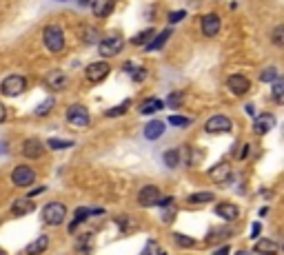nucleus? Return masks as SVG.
I'll use <instances>...</instances> for the list:
<instances>
[{
	"instance_id": "obj_46",
	"label": "nucleus",
	"mask_w": 284,
	"mask_h": 255,
	"mask_svg": "<svg viewBox=\"0 0 284 255\" xmlns=\"http://www.w3.org/2000/svg\"><path fill=\"white\" fill-rule=\"evenodd\" d=\"M44 191V187H38V189H34V191H31V195H38V193H42Z\"/></svg>"
},
{
	"instance_id": "obj_42",
	"label": "nucleus",
	"mask_w": 284,
	"mask_h": 255,
	"mask_svg": "<svg viewBox=\"0 0 284 255\" xmlns=\"http://www.w3.org/2000/svg\"><path fill=\"white\" fill-rule=\"evenodd\" d=\"M171 204H173V197H160L155 206H160V209H167V206H171Z\"/></svg>"
},
{
	"instance_id": "obj_5",
	"label": "nucleus",
	"mask_w": 284,
	"mask_h": 255,
	"mask_svg": "<svg viewBox=\"0 0 284 255\" xmlns=\"http://www.w3.org/2000/svg\"><path fill=\"white\" fill-rule=\"evenodd\" d=\"M34 180H36V171L27 164L16 166L11 173V182L16 184V187H29V184H34Z\"/></svg>"
},
{
	"instance_id": "obj_4",
	"label": "nucleus",
	"mask_w": 284,
	"mask_h": 255,
	"mask_svg": "<svg viewBox=\"0 0 284 255\" xmlns=\"http://www.w3.org/2000/svg\"><path fill=\"white\" fill-rule=\"evenodd\" d=\"M27 89V80L22 76H9L2 80V85H0V91H2V96H9V98H16V96L25 94Z\"/></svg>"
},
{
	"instance_id": "obj_11",
	"label": "nucleus",
	"mask_w": 284,
	"mask_h": 255,
	"mask_svg": "<svg viewBox=\"0 0 284 255\" xmlns=\"http://www.w3.org/2000/svg\"><path fill=\"white\" fill-rule=\"evenodd\" d=\"M209 178H211V182H215V184L229 182V178H231V164H229V162H220V164L211 166V171H209Z\"/></svg>"
},
{
	"instance_id": "obj_14",
	"label": "nucleus",
	"mask_w": 284,
	"mask_h": 255,
	"mask_svg": "<svg viewBox=\"0 0 284 255\" xmlns=\"http://www.w3.org/2000/svg\"><path fill=\"white\" fill-rule=\"evenodd\" d=\"M238 213H240V209L233 202H220V204L215 206V215H220L222 220H229V222L238 218Z\"/></svg>"
},
{
	"instance_id": "obj_20",
	"label": "nucleus",
	"mask_w": 284,
	"mask_h": 255,
	"mask_svg": "<svg viewBox=\"0 0 284 255\" xmlns=\"http://www.w3.org/2000/svg\"><path fill=\"white\" fill-rule=\"evenodd\" d=\"M171 33H173V29H164L162 33H158V36H153V40L149 42V45L144 47L146 51H160L164 47V42L169 40V38H171Z\"/></svg>"
},
{
	"instance_id": "obj_29",
	"label": "nucleus",
	"mask_w": 284,
	"mask_h": 255,
	"mask_svg": "<svg viewBox=\"0 0 284 255\" xmlns=\"http://www.w3.org/2000/svg\"><path fill=\"white\" fill-rule=\"evenodd\" d=\"M271 42L275 47H284V25H278V27L271 32Z\"/></svg>"
},
{
	"instance_id": "obj_22",
	"label": "nucleus",
	"mask_w": 284,
	"mask_h": 255,
	"mask_svg": "<svg viewBox=\"0 0 284 255\" xmlns=\"http://www.w3.org/2000/svg\"><path fill=\"white\" fill-rule=\"evenodd\" d=\"M96 213L100 215V213H102V209H91V211H89V209H78V211H75V218H73V222L69 224V231L73 233L75 228H78V224H80V222H84V220H87L89 215H96Z\"/></svg>"
},
{
	"instance_id": "obj_25",
	"label": "nucleus",
	"mask_w": 284,
	"mask_h": 255,
	"mask_svg": "<svg viewBox=\"0 0 284 255\" xmlns=\"http://www.w3.org/2000/svg\"><path fill=\"white\" fill-rule=\"evenodd\" d=\"M162 160H164V164H167V166L176 169V166L180 164V151H178V149H169V151H164Z\"/></svg>"
},
{
	"instance_id": "obj_28",
	"label": "nucleus",
	"mask_w": 284,
	"mask_h": 255,
	"mask_svg": "<svg viewBox=\"0 0 284 255\" xmlns=\"http://www.w3.org/2000/svg\"><path fill=\"white\" fill-rule=\"evenodd\" d=\"M191 204H204V202H213V193L211 191H202V193H193L189 195Z\"/></svg>"
},
{
	"instance_id": "obj_3",
	"label": "nucleus",
	"mask_w": 284,
	"mask_h": 255,
	"mask_svg": "<svg viewBox=\"0 0 284 255\" xmlns=\"http://www.w3.org/2000/svg\"><path fill=\"white\" fill-rule=\"evenodd\" d=\"M65 215H67V209H65V204H60V202H49V204H44V209H42V220L47 224H51V226L62 224Z\"/></svg>"
},
{
	"instance_id": "obj_13",
	"label": "nucleus",
	"mask_w": 284,
	"mask_h": 255,
	"mask_svg": "<svg viewBox=\"0 0 284 255\" xmlns=\"http://www.w3.org/2000/svg\"><path fill=\"white\" fill-rule=\"evenodd\" d=\"M42 153H44V147H42V142H40V140L29 138V140H25V142H22V156H25V158L36 160V158H40Z\"/></svg>"
},
{
	"instance_id": "obj_18",
	"label": "nucleus",
	"mask_w": 284,
	"mask_h": 255,
	"mask_svg": "<svg viewBox=\"0 0 284 255\" xmlns=\"http://www.w3.org/2000/svg\"><path fill=\"white\" fill-rule=\"evenodd\" d=\"M273 127H275V118L271 116V113H262V116L255 120V131H257L260 135L269 133V131L273 129Z\"/></svg>"
},
{
	"instance_id": "obj_31",
	"label": "nucleus",
	"mask_w": 284,
	"mask_h": 255,
	"mask_svg": "<svg viewBox=\"0 0 284 255\" xmlns=\"http://www.w3.org/2000/svg\"><path fill=\"white\" fill-rule=\"evenodd\" d=\"M229 235H231V231H213V233H209V237L204 242H207V244H215V242H222Z\"/></svg>"
},
{
	"instance_id": "obj_2",
	"label": "nucleus",
	"mask_w": 284,
	"mask_h": 255,
	"mask_svg": "<svg viewBox=\"0 0 284 255\" xmlns=\"http://www.w3.org/2000/svg\"><path fill=\"white\" fill-rule=\"evenodd\" d=\"M67 122H69L71 127L82 129V127H87L89 122H91V116H89L84 104H71V107L67 109Z\"/></svg>"
},
{
	"instance_id": "obj_33",
	"label": "nucleus",
	"mask_w": 284,
	"mask_h": 255,
	"mask_svg": "<svg viewBox=\"0 0 284 255\" xmlns=\"http://www.w3.org/2000/svg\"><path fill=\"white\" fill-rule=\"evenodd\" d=\"M140 255H164V251L158 249V242L155 240H149V244L144 246V251H142Z\"/></svg>"
},
{
	"instance_id": "obj_7",
	"label": "nucleus",
	"mask_w": 284,
	"mask_h": 255,
	"mask_svg": "<svg viewBox=\"0 0 284 255\" xmlns=\"http://www.w3.org/2000/svg\"><path fill=\"white\" fill-rule=\"evenodd\" d=\"M84 76H87L89 82H100V80H105V78L109 76V64H106L105 60L91 63V64L87 67V71H84Z\"/></svg>"
},
{
	"instance_id": "obj_26",
	"label": "nucleus",
	"mask_w": 284,
	"mask_h": 255,
	"mask_svg": "<svg viewBox=\"0 0 284 255\" xmlns=\"http://www.w3.org/2000/svg\"><path fill=\"white\" fill-rule=\"evenodd\" d=\"M162 107H164L162 100H158V98H149V100H146V102L140 107V113H155V111H160Z\"/></svg>"
},
{
	"instance_id": "obj_27",
	"label": "nucleus",
	"mask_w": 284,
	"mask_h": 255,
	"mask_svg": "<svg viewBox=\"0 0 284 255\" xmlns=\"http://www.w3.org/2000/svg\"><path fill=\"white\" fill-rule=\"evenodd\" d=\"M271 96H273L275 102L284 107V80H275L273 82V91H271Z\"/></svg>"
},
{
	"instance_id": "obj_34",
	"label": "nucleus",
	"mask_w": 284,
	"mask_h": 255,
	"mask_svg": "<svg viewBox=\"0 0 284 255\" xmlns=\"http://www.w3.org/2000/svg\"><path fill=\"white\" fill-rule=\"evenodd\" d=\"M47 147L49 149H69V147H73V142H69V140H56V138H51V140H47Z\"/></svg>"
},
{
	"instance_id": "obj_23",
	"label": "nucleus",
	"mask_w": 284,
	"mask_h": 255,
	"mask_svg": "<svg viewBox=\"0 0 284 255\" xmlns=\"http://www.w3.org/2000/svg\"><path fill=\"white\" fill-rule=\"evenodd\" d=\"M153 36H155L153 27H149V29H144V32H140L138 36H133L131 38V45L133 47H146L151 40H153Z\"/></svg>"
},
{
	"instance_id": "obj_45",
	"label": "nucleus",
	"mask_w": 284,
	"mask_h": 255,
	"mask_svg": "<svg viewBox=\"0 0 284 255\" xmlns=\"http://www.w3.org/2000/svg\"><path fill=\"white\" fill-rule=\"evenodd\" d=\"M213 255H229V246H222V249H217Z\"/></svg>"
},
{
	"instance_id": "obj_48",
	"label": "nucleus",
	"mask_w": 284,
	"mask_h": 255,
	"mask_svg": "<svg viewBox=\"0 0 284 255\" xmlns=\"http://www.w3.org/2000/svg\"><path fill=\"white\" fill-rule=\"evenodd\" d=\"M87 2H91V0H80V5H87Z\"/></svg>"
},
{
	"instance_id": "obj_15",
	"label": "nucleus",
	"mask_w": 284,
	"mask_h": 255,
	"mask_svg": "<svg viewBox=\"0 0 284 255\" xmlns=\"http://www.w3.org/2000/svg\"><path fill=\"white\" fill-rule=\"evenodd\" d=\"M113 7H115V0H93L91 2V9L98 18H106L113 11Z\"/></svg>"
},
{
	"instance_id": "obj_35",
	"label": "nucleus",
	"mask_w": 284,
	"mask_h": 255,
	"mask_svg": "<svg viewBox=\"0 0 284 255\" xmlns=\"http://www.w3.org/2000/svg\"><path fill=\"white\" fill-rule=\"evenodd\" d=\"M173 240L178 242V246H193L195 242H193V237H189V235H182V233H173Z\"/></svg>"
},
{
	"instance_id": "obj_37",
	"label": "nucleus",
	"mask_w": 284,
	"mask_h": 255,
	"mask_svg": "<svg viewBox=\"0 0 284 255\" xmlns=\"http://www.w3.org/2000/svg\"><path fill=\"white\" fill-rule=\"evenodd\" d=\"M129 109V100H124L122 104H120V107H113V109H109V111H106V118H115V116H122L124 111H127Z\"/></svg>"
},
{
	"instance_id": "obj_36",
	"label": "nucleus",
	"mask_w": 284,
	"mask_h": 255,
	"mask_svg": "<svg viewBox=\"0 0 284 255\" xmlns=\"http://www.w3.org/2000/svg\"><path fill=\"white\" fill-rule=\"evenodd\" d=\"M275 78H278L275 67H269V69H264V71L260 73V82H275Z\"/></svg>"
},
{
	"instance_id": "obj_38",
	"label": "nucleus",
	"mask_w": 284,
	"mask_h": 255,
	"mask_svg": "<svg viewBox=\"0 0 284 255\" xmlns=\"http://www.w3.org/2000/svg\"><path fill=\"white\" fill-rule=\"evenodd\" d=\"M189 118H184V116H171L169 118V125H173V127H186L189 125Z\"/></svg>"
},
{
	"instance_id": "obj_12",
	"label": "nucleus",
	"mask_w": 284,
	"mask_h": 255,
	"mask_svg": "<svg viewBox=\"0 0 284 255\" xmlns=\"http://www.w3.org/2000/svg\"><path fill=\"white\" fill-rule=\"evenodd\" d=\"M200 27H202V33L209 38H213L217 32H220V18H217V14H207L202 20H200Z\"/></svg>"
},
{
	"instance_id": "obj_30",
	"label": "nucleus",
	"mask_w": 284,
	"mask_h": 255,
	"mask_svg": "<svg viewBox=\"0 0 284 255\" xmlns=\"http://www.w3.org/2000/svg\"><path fill=\"white\" fill-rule=\"evenodd\" d=\"M80 38H82V42H98V33H96V29H91V27H82L80 29Z\"/></svg>"
},
{
	"instance_id": "obj_47",
	"label": "nucleus",
	"mask_w": 284,
	"mask_h": 255,
	"mask_svg": "<svg viewBox=\"0 0 284 255\" xmlns=\"http://www.w3.org/2000/svg\"><path fill=\"white\" fill-rule=\"evenodd\" d=\"M235 255H248V253H247V251H238V253H235Z\"/></svg>"
},
{
	"instance_id": "obj_19",
	"label": "nucleus",
	"mask_w": 284,
	"mask_h": 255,
	"mask_svg": "<svg viewBox=\"0 0 284 255\" xmlns=\"http://www.w3.org/2000/svg\"><path fill=\"white\" fill-rule=\"evenodd\" d=\"M47 246H49V237L47 235H40V237H36L29 246H27L25 253L27 255H40V253H44V251H47Z\"/></svg>"
},
{
	"instance_id": "obj_44",
	"label": "nucleus",
	"mask_w": 284,
	"mask_h": 255,
	"mask_svg": "<svg viewBox=\"0 0 284 255\" xmlns=\"http://www.w3.org/2000/svg\"><path fill=\"white\" fill-rule=\"evenodd\" d=\"M262 231V224L260 222H255V224H253V233H251V235L253 237H257V233H260Z\"/></svg>"
},
{
	"instance_id": "obj_40",
	"label": "nucleus",
	"mask_w": 284,
	"mask_h": 255,
	"mask_svg": "<svg viewBox=\"0 0 284 255\" xmlns=\"http://www.w3.org/2000/svg\"><path fill=\"white\" fill-rule=\"evenodd\" d=\"M53 107V100H47V102H42L38 109H36V116H42V113H49Z\"/></svg>"
},
{
	"instance_id": "obj_43",
	"label": "nucleus",
	"mask_w": 284,
	"mask_h": 255,
	"mask_svg": "<svg viewBox=\"0 0 284 255\" xmlns=\"http://www.w3.org/2000/svg\"><path fill=\"white\" fill-rule=\"evenodd\" d=\"M7 116H9V113H7V107H4V104L0 102V125H2V122L7 120Z\"/></svg>"
},
{
	"instance_id": "obj_49",
	"label": "nucleus",
	"mask_w": 284,
	"mask_h": 255,
	"mask_svg": "<svg viewBox=\"0 0 284 255\" xmlns=\"http://www.w3.org/2000/svg\"><path fill=\"white\" fill-rule=\"evenodd\" d=\"M0 255H7V253H4V251H0Z\"/></svg>"
},
{
	"instance_id": "obj_21",
	"label": "nucleus",
	"mask_w": 284,
	"mask_h": 255,
	"mask_svg": "<svg viewBox=\"0 0 284 255\" xmlns=\"http://www.w3.org/2000/svg\"><path fill=\"white\" fill-rule=\"evenodd\" d=\"M162 133H164V122H160V120H151L149 125L144 127V138L146 140H158Z\"/></svg>"
},
{
	"instance_id": "obj_9",
	"label": "nucleus",
	"mask_w": 284,
	"mask_h": 255,
	"mask_svg": "<svg viewBox=\"0 0 284 255\" xmlns=\"http://www.w3.org/2000/svg\"><path fill=\"white\" fill-rule=\"evenodd\" d=\"M204 131L207 133H226V131H231V120L226 116H213L207 120Z\"/></svg>"
},
{
	"instance_id": "obj_17",
	"label": "nucleus",
	"mask_w": 284,
	"mask_h": 255,
	"mask_svg": "<svg viewBox=\"0 0 284 255\" xmlns=\"http://www.w3.org/2000/svg\"><path fill=\"white\" fill-rule=\"evenodd\" d=\"M253 251H255L257 255H278V244H275L273 240H266V237H262V240L255 242Z\"/></svg>"
},
{
	"instance_id": "obj_1",
	"label": "nucleus",
	"mask_w": 284,
	"mask_h": 255,
	"mask_svg": "<svg viewBox=\"0 0 284 255\" xmlns=\"http://www.w3.org/2000/svg\"><path fill=\"white\" fill-rule=\"evenodd\" d=\"M42 40H44V47H47L51 54H60L65 49V33L58 25H49L44 27V33H42Z\"/></svg>"
},
{
	"instance_id": "obj_39",
	"label": "nucleus",
	"mask_w": 284,
	"mask_h": 255,
	"mask_svg": "<svg viewBox=\"0 0 284 255\" xmlns=\"http://www.w3.org/2000/svg\"><path fill=\"white\" fill-rule=\"evenodd\" d=\"M182 18H186V11H173V14H169V25L180 23Z\"/></svg>"
},
{
	"instance_id": "obj_10",
	"label": "nucleus",
	"mask_w": 284,
	"mask_h": 255,
	"mask_svg": "<svg viewBox=\"0 0 284 255\" xmlns=\"http://www.w3.org/2000/svg\"><path fill=\"white\" fill-rule=\"evenodd\" d=\"M226 87H229V91L233 96H244L248 89H251V82H248L247 76H240V73H235V76H231L229 80H226Z\"/></svg>"
},
{
	"instance_id": "obj_8",
	"label": "nucleus",
	"mask_w": 284,
	"mask_h": 255,
	"mask_svg": "<svg viewBox=\"0 0 284 255\" xmlns=\"http://www.w3.org/2000/svg\"><path fill=\"white\" fill-rule=\"evenodd\" d=\"M160 200V189L153 187V184H146V187L140 189L138 193V204L140 206H155Z\"/></svg>"
},
{
	"instance_id": "obj_16",
	"label": "nucleus",
	"mask_w": 284,
	"mask_h": 255,
	"mask_svg": "<svg viewBox=\"0 0 284 255\" xmlns=\"http://www.w3.org/2000/svg\"><path fill=\"white\" fill-rule=\"evenodd\" d=\"M44 82H47L49 89L60 91V89H65V87H67V76L62 71H49L47 78H44Z\"/></svg>"
},
{
	"instance_id": "obj_41",
	"label": "nucleus",
	"mask_w": 284,
	"mask_h": 255,
	"mask_svg": "<svg viewBox=\"0 0 284 255\" xmlns=\"http://www.w3.org/2000/svg\"><path fill=\"white\" fill-rule=\"evenodd\" d=\"M131 76H133V82H142V80H144V76H146V71H144V69H140V67H136Z\"/></svg>"
},
{
	"instance_id": "obj_6",
	"label": "nucleus",
	"mask_w": 284,
	"mask_h": 255,
	"mask_svg": "<svg viewBox=\"0 0 284 255\" xmlns=\"http://www.w3.org/2000/svg\"><path fill=\"white\" fill-rule=\"evenodd\" d=\"M122 45H124V40H122L120 36L106 38V40H100V45H98V51H100L102 58H111V56H118L120 51H122Z\"/></svg>"
},
{
	"instance_id": "obj_32",
	"label": "nucleus",
	"mask_w": 284,
	"mask_h": 255,
	"mask_svg": "<svg viewBox=\"0 0 284 255\" xmlns=\"http://www.w3.org/2000/svg\"><path fill=\"white\" fill-rule=\"evenodd\" d=\"M182 98H184V94H182V91H173V94H169L167 104H169V107H173V109H178L182 104Z\"/></svg>"
},
{
	"instance_id": "obj_24",
	"label": "nucleus",
	"mask_w": 284,
	"mask_h": 255,
	"mask_svg": "<svg viewBox=\"0 0 284 255\" xmlns=\"http://www.w3.org/2000/svg\"><path fill=\"white\" fill-rule=\"evenodd\" d=\"M31 211H34V202H31L29 197H20V200H16L11 213L13 215H25V213H31Z\"/></svg>"
}]
</instances>
